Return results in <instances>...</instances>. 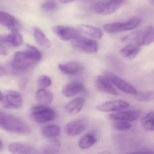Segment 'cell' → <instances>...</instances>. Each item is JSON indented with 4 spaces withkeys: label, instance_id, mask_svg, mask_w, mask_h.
Listing matches in <instances>:
<instances>
[{
    "label": "cell",
    "instance_id": "cell-40",
    "mask_svg": "<svg viewBox=\"0 0 154 154\" xmlns=\"http://www.w3.org/2000/svg\"><path fill=\"white\" fill-rule=\"evenodd\" d=\"M3 112H3L0 110V119L1 118L2 116V114H3Z\"/></svg>",
    "mask_w": 154,
    "mask_h": 154
},
{
    "label": "cell",
    "instance_id": "cell-9",
    "mask_svg": "<svg viewBox=\"0 0 154 154\" xmlns=\"http://www.w3.org/2000/svg\"><path fill=\"white\" fill-rule=\"evenodd\" d=\"M3 105L6 109H19L22 105V98L19 92L15 91H7L3 95Z\"/></svg>",
    "mask_w": 154,
    "mask_h": 154
},
{
    "label": "cell",
    "instance_id": "cell-22",
    "mask_svg": "<svg viewBox=\"0 0 154 154\" xmlns=\"http://www.w3.org/2000/svg\"><path fill=\"white\" fill-rule=\"evenodd\" d=\"M36 99L38 102L42 105H48L53 101L54 95L50 91L45 89H40L37 91Z\"/></svg>",
    "mask_w": 154,
    "mask_h": 154
},
{
    "label": "cell",
    "instance_id": "cell-16",
    "mask_svg": "<svg viewBox=\"0 0 154 154\" xmlns=\"http://www.w3.org/2000/svg\"><path fill=\"white\" fill-rule=\"evenodd\" d=\"M84 85L80 81H73L68 83L63 88L62 93L67 98L73 97L84 91Z\"/></svg>",
    "mask_w": 154,
    "mask_h": 154
},
{
    "label": "cell",
    "instance_id": "cell-4",
    "mask_svg": "<svg viewBox=\"0 0 154 154\" xmlns=\"http://www.w3.org/2000/svg\"><path fill=\"white\" fill-rule=\"evenodd\" d=\"M71 45L76 50L85 54H94L99 49V45L96 41L80 36L72 40Z\"/></svg>",
    "mask_w": 154,
    "mask_h": 154
},
{
    "label": "cell",
    "instance_id": "cell-8",
    "mask_svg": "<svg viewBox=\"0 0 154 154\" xmlns=\"http://www.w3.org/2000/svg\"><path fill=\"white\" fill-rule=\"evenodd\" d=\"M88 125V121L85 119H77L68 122L65 127V131L68 136L75 137L83 132Z\"/></svg>",
    "mask_w": 154,
    "mask_h": 154
},
{
    "label": "cell",
    "instance_id": "cell-23",
    "mask_svg": "<svg viewBox=\"0 0 154 154\" xmlns=\"http://www.w3.org/2000/svg\"><path fill=\"white\" fill-rule=\"evenodd\" d=\"M42 135L48 138H54L59 136L61 133V129L59 126L54 124L47 125L42 129Z\"/></svg>",
    "mask_w": 154,
    "mask_h": 154
},
{
    "label": "cell",
    "instance_id": "cell-21",
    "mask_svg": "<svg viewBox=\"0 0 154 154\" xmlns=\"http://www.w3.org/2000/svg\"><path fill=\"white\" fill-rule=\"evenodd\" d=\"M78 28L82 33L93 38L101 39L103 35V33L100 29L93 26L82 24L79 25Z\"/></svg>",
    "mask_w": 154,
    "mask_h": 154
},
{
    "label": "cell",
    "instance_id": "cell-19",
    "mask_svg": "<svg viewBox=\"0 0 154 154\" xmlns=\"http://www.w3.org/2000/svg\"><path fill=\"white\" fill-rule=\"evenodd\" d=\"M140 47L136 43H131L121 49L120 54L123 58L128 60H132L140 52Z\"/></svg>",
    "mask_w": 154,
    "mask_h": 154
},
{
    "label": "cell",
    "instance_id": "cell-13",
    "mask_svg": "<svg viewBox=\"0 0 154 154\" xmlns=\"http://www.w3.org/2000/svg\"><path fill=\"white\" fill-rule=\"evenodd\" d=\"M94 83L95 87L100 91L112 95H119V93L117 90L105 75H99L96 76Z\"/></svg>",
    "mask_w": 154,
    "mask_h": 154
},
{
    "label": "cell",
    "instance_id": "cell-5",
    "mask_svg": "<svg viewBox=\"0 0 154 154\" xmlns=\"http://www.w3.org/2000/svg\"><path fill=\"white\" fill-rule=\"evenodd\" d=\"M140 23V20L139 18L134 17L125 22L106 24L103 26V29L107 33H119L134 29Z\"/></svg>",
    "mask_w": 154,
    "mask_h": 154
},
{
    "label": "cell",
    "instance_id": "cell-18",
    "mask_svg": "<svg viewBox=\"0 0 154 154\" xmlns=\"http://www.w3.org/2000/svg\"><path fill=\"white\" fill-rule=\"evenodd\" d=\"M9 150L11 153L18 154H36L38 153L32 146L24 143L15 142L9 146Z\"/></svg>",
    "mask_w": 154,
    "mask_h": 154
},
{
    "label": "cell",
    "instance_id": "cell-26",
    "mask_svg": "<svg viewBox=\"0 0 154 154\" xmlns=\"http://www.w3.org/2000/svg\"><path fill=\"white\" fill-rule=\"evenodd\" d=\"M96 138L92 134H88L83 136L79 142V146L81 149L89 148L95 144Z\"/></svg>",
    "mask_w": 154,
    "mask_h": 154
},
{
    "label": "cell",
    "instance_id": "cell-1",
    "mask_svg": "<svg viewBox=\"0 0 154 154\" xmlns=\"http://www.w3.org/2000/svg\"><path fill=\"white\" fill-rule=\"evenodd\" d=\"M0 127L6 131L17 134H26L30 128L17 117L3 112L0 119Z\"/></svg>",
    "mask_w": 154,
    "mask_h": 154
},
{
    "label": "cell",
    "instance_id": "cell-29",
    "mask_svg": "<svg viewBox=\"0 0 154 154\" xmlns=\"http://www.w3.org/2000/svg\"><path fill=\"white\" fill-rule=\"evenodd\" d=\"M8 44H9L8 35H0V55L3 56L8 55Z\"/></svg>",
    "mask_w": 154,
    "mask_h": 154
},
{
    "label": "cell",
    "instance_id": "cell-20",
    "mask_svg": "<svg viewBox=\"0 0 154 154\" xmlns=\"http://www.w3.org/2000/svg\"><path fill=\"white\" fill-rule=\"evenodd\" d=\"M85 100L82 97H76L70 101L66 105V111L70 114H75L82 109Z\"/></svg>",
    "mask_w": 154,
    "mask_h": 154
},
{
    "label": "cell",
    "instance_id": "cell-15",
    "mask_svg": "<svg viewBox=\"0 0 154 154\" xmlns=\"http://www.w3.org/2000/svg\"><path fill=\"white\" fill-rule=\"evenodd\" d=\"M58 69L61 72L67 75H75L82 73L85 70V66L82 63L72 61L64 64H60Z\"/></svg>",
    "mask_w": 154,
    "mask_h": 154
},
{
    "label": "cell",
    "instance_id": "cell-28",
    "mask_svg": "<svg viewBox=\"0 0 154 154\" xmlns=\"http://www.w3.org/2000/svg\"><path fill=\"white\" fill-rule=\"evenodd\" d=\"M26 52L35 62L40 61L42 58L41 53L34 46L29 45H27Z\"/></svg>",
    "mask_w": 154,
    "mask_h": 154
},
{
    "label": "cell",
    "instance_id": "cell-7",
    "mask_svg": "<svg viewBox=\"0 0 154 154\" xmlns=\"http://www.w3.org/2000/svg\"><path fill=\"white\" fill-rule=\"evenodd\" d=\"M35 63L26 52L16 53L12 63V67L17 71H23Z\"/></svg>",
    "mask_w": 154,
    "mask_h": 154
},
{
    "label": "cell",
    "instance_id": "cell-30",
    "mask_svg": "<svg viewBox=\"0 0 154 154\" xmlns=\"http://www.w3.org/2000/svg\"><path fill=\"white\" fill-rule=\"evenodd\" d=\"M136 95V99L140 101L150 102L154 100V93L152 91L137 93Z\"/></svg>",
    "mask_w": 154,
    "mask_h": 154
},
{
    "label": "cell",
    "instance_id": "cell-12",
    "mask_svg": "<svg viewBox=\"0 0 154 154\" xmlns=\"http://www.w3.org/2000/svg\"><path fill=\"white\" fill-rule=\"evenodd\" d=\"M140 112L134 110H121L109 114L107 116L109 119L115 121H134L139 119Z\"/></svg>",
    "mask_w": 154,
    "mask_h": 154
},
{
    "label": "cell",
    "instance_id": "cell-25",
    "mask_svg": "<svg viewBox=\"0 0 154 154\" xmlns=\"http://www.w3.org/2000/svg\"><path fill=\"white\" fill-rule=\"evenodd\" d=\"M154 112H149L140 120V124L142 128L148 131L154 130Z\"/></svg>",
    "mask_w": 154,
    "mask_h": 154
},
{
    "label": "cell",
    "instance_id": "cell-27",
    "mask_svg": "<svg viewBox=\"0 0 154 154\" xmlns=\"http://www.w3.org/2000/svg\"><path fill=\"white\" fill-rule=\"evenodd\" d=\"M8 36L9 43L15 47L20 46L23 43V37L18 31H12Z\"/></svg>",
    "mask_w": 154,
    "mask_h": 154
},
{
    "label": "cell",
    "instance_id": "cell-24",
    "mask_svg": "<svg viewBox=\"0 0 154 154\" xmlns=\"http://www.w3.org/2000/svg\"><path fill=\"white\" fill-rule=\"evenodd\" d=\"M34 35L37 43L40 46L45 48H48L51 46L50 40L39 29H34Z\"/></svg>",
    "mask_w": 154,
    "mask_h": 154
},
{
    "label": "cell",
    "instance_id": "cell-10",
    "mask_svg": "<svg viewBox=\"0 0 154 154\" xmlns=\"http://www.w3.org/2000/svg\"><path fill=\"white\" fill-rule=\"evenodd\" d=\"M52 30L54 34L63 41L72 40L80 36L79 30L70 27L56 26L52 28Z\"/></svg>",
    "mask_w": 154,
    "mask_h": 154
},
{
    "label": "cell",
    "instance_id": "cell-32",
    "mask_svg": "<svg viewBox=\"0 0 154 154\" xmlns=\"http://www.w3.org/2000/svg\"><path fill=\"white\" fill-rule=\"evenodd\" d=\"M131 127V124L128 122L117 121L113 124V128L117 131H125L130 129Z\"/></svg>",
    "mask_w": 154,
    "mask_h": 154
},
{
    "label": "cell",
    "instance_id": "cell-6",
    "mask_svg": "<svg viewBox=\"0 0 154 154\" xmlns=\"http://www.w3.org/2000/svg\"><path fill=\"white\" fill-rule=\"evenodd\" d=\"M104 75L112 84L123 92L132 95H136L137 93L136 89L132 85L112 73L106 71L104 72Z\"/></svg>",
    "mask_w": 154,
    "mask_h": 154
},
{
    "label": "cell",
    "instance_id": "cell-11",
    "mask_svg": "<svg viewBox=\"0 0 154 154\" xmlns=\"http://www.w3.org/2000/svg\"><path fill=\"white\" fill-rule=\"evenodd\" d=\"M129 103L122 100L109 101L99 104L96 108L103 112H111L123 110L128 109Z\"/></svg>",
    "mask_w": 154,
    "mask_h": 154
},
{
    "label": "cell",
    "instance_id": "cell-35",
    "mask_svg": "<svg viewBox=\"0 0 154 154\" xmlns=\"http://www.w3.org/2000/svg\"><path fill=\"white\" fill-rule=\"evenodd\" d=\"M43 153L45 154H54L57 153V150L54 147L51 146H47L43 149Z\"/></svg>",
    "mask_w": 154,
    "mask_h": 154
},
{
    "label": "cell",
    "instance_id": "cell-3",
    "mask_svg": "<svg viewBox=\"0 0 154 154\" xmlns=\"http://www.w3.org/2000/svg\"><path fill=\"white\" fill-rule=\"evenodd\" d=\"M29 116L32 121L42 123L54 120L56 113L52 108L42 105L32 108L29 111Z\"/></svg>",
    "mask_w": 154,
    "mask_h": 154
},
{
    "label": "cell",
    "instance_id": "cell-39",
    "mask_svg": "<svg viewBox=\"0 0 154 154\" xmlns=\"http://www.w3.org/2000/svg\"><path fill=\"white\" fill-rule=\"evenodd\" d=\"M2 147V140H0V150L1 149Z\"/></svg>",
    "mask_w": 154,
    "mask_h": 154
},
{
    "label": "cell",
    "instance_id": "cell-34",
    "mask_svg": "<svg viewBox=\"0 0 154 154\" xmlns=\"http://www.w3.org/2000/svg\"><path fill=\"white\" fill-rule=\"evenodd\" d=\"M139 31H135L129 35H127L121 38L122 42H136L137 43V39L138 36Z\"/></svg>",
    "mask_w": 154,
    "mask_h": 154
},
{
    "label": "cell",
    "instance_id": "cell-38",
    "mask_svg": "<svg viewBox=\"0 0 154 154\" xmlns=\"http://www.w3.org/2000/svg\"><path fill=\"white\" fill-rule=\"evenodd\" d=\"M3 94L2 93L1 91H0V101H2V100H3Z\"/></svg>",
    "mask_w": 154,
    "mask_h": 154
},
{
    "label": "cell",
    "instance_id": "cell-14",
    "mask_svg": "<svg viewBox=\"0 0 154 154\" xmlns=\"http://www.w3.org/2000/svg\"><path fill=\"white\" fill-rule=\"evenodd\" d=\"M0 25L12 31L19 32L22 27L21 23L17 19L4 11H0Z\"/></svg>",
    "mask_w": 154,
    "mask_h": 154
},
{
    "label": "cell",
    "instance_id": "cell-33",
    "mask_svg": "<svg viewBox=\"0 0 154 154\" xmlns=\"http://www.w3.org/2000/svg\"><path fill=\"white\" fill-rule=\"evenodd\" d=\"M41 8L45 11H54L58 8V4L54 0H48L42 4Z\"/></svg>",
    "mask_w": 154,
    "mask_h": 154
},
{
    "label": "cell",
    "instance_id": "cell-41",
    "mask_svg": "<svg viewBox=\"0 0 154 154\" xmlns=\"http://www.w3.org/2000/svg\"></svg>",
    "mask_w": 154,
    "mask_h": 154
},
{
    "label": "cell",
    "instance_id": "cell-31",
    "mask_svg": "<svg viewBox=\"0 0 154 154\" xmlns=\"http://www.w3.org/2000/svg\"><path fill=\"white\" fill-rule=\"evenodd\" d=\"M38 85L41 89H46L50 87L52 85V80L48 76L43 75L38 78Z\"/></svg>",
    "mask_w": 154,
    "mask_h": 154
},
{
    "label": "cell",
    "instance_id": "cell-2",
    "mask_svg": "<svg viewBox=\"0 0 154 154\" xmlns=\"http://www.w3.org/2000/svg\"><path fill=\"white\" fill-rule=\"evenodd\" d=\"M128 1V0H100L94 4L92 9L98 15L107 16L115 13Z\"/></svg>",
    "mask_w": 154,
    "mask_h": 154
},
{
    "label": "cell",
    "instance_id": "cell-37",
    "mask_svg": "<svg viewBox=\"0 0 154 154\" xmlns=\"http://www.w3.org/2000/svg\"><path fill=\"white\" fill-rule=\"evenodd\" d=\"M6 70L2 67L1 65H0V76H2L6 74Z\"/></svg>",
    "mask_w": 154,
    "mask_h": 154
},
{
    "label": "cell",
    "instance_id": "cell-36",
    "mask_svg": "<svg viewBox=\"0 0 154 154\" xmlns=\"http://www.w3.org/2000/svg\"><path fill=\"white\" fill-rule=\"evenodd\" d=\"M75 1L76 0H59V1L63 4H68V3L73 2Z\"/></svg>",
    "mask_w": 154,
    "mask_h": 154
},
{
    "label": "cell",
    "instance_id": "cell-17",
    "mask_svg": "<svg viewBox=\"0 0 154 154\" xmlns=\"http://www.w3.org/2000/svg\"><path fill=\"white\" fill-rule=\"evenodd\" d=\"M154 29L152 26H149L143 30L139 31L136 44L140 46L149 45L154 42Z\"/></svg>",
    "mask_w": 154,
    "mask_h": 154
}]
</instances>
